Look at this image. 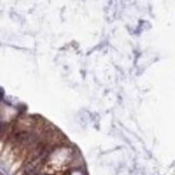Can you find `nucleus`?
Wrapping results in <instances>:
<instances>
[{"mask_svg":"<svg viewBox=\"0 0 175 175\" xmlns=\"http://www.w3.org/2000/svg\"><path fill=\"white\" fill-rule=\"evenodd\" d=\"M6 129H7L6 124H4V123H2V122H0V136H2V135H3L4 131H6Z\"/></svg>","mask_w":175,"mask_h":175,"instance_id":"f03ea898","label":"nucleus"},{"mask_svg":"<svg viewBox=\"0 0 175 175\" xmlns=\"http://www.w3.org/2000/svg\"><path fill=\"white\" fill-rule=\"evenodd\" d=\"M35 140H36V135H34L31 133H27V132L20 133L16 136V143L20 145H28L34 143Z\"/></svg>","mask_w":175,"mask_h":175,"instance_id":"f257e3e1","label":"nucleus"}]
</instances>
